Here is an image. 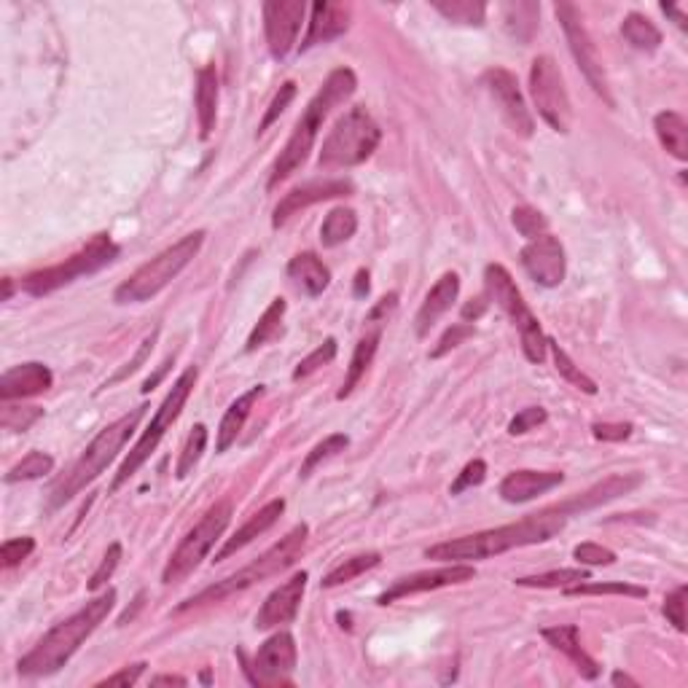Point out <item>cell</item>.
<instances>
[{"instance_id":"1","label":"cell","mask_w":688,"mask_h":688,"mask_svg":"<svg viewBox=\"0 0 688 688\" xmlns=\"http://www.w3.org/2000/svg\"><path fill=\"white\" fill-rule=\"evenodd\" d=\"M568 519L570 514L562 506L546 508L541 514H530L519 522H511V525L436 543V546L425 549V557L436 559V562H473V559L498 557L503 551L551 541L554 535L565 530Z\"/></svg>"},{"instance_id":"2","label":"cell","mask_w":688,"mask_h":688,"mask_svg":"<svg viewBox=\"0 0 688 688\" xmlns=\"http://www.w3.org/2000/svg\"><path fill=\"white\" fill-rule=\"evenodd\" d=\"M116 605V589H108L95 600H89L78 613L70 619L60 621L52 627L38 643L19 659L17 670L22 678H46L60 672L65 664L76 656L81 645L95 635V629L108 619V613Z\"/></svg>"},{"instance_id":"3","label":"cell","mask_w":688,"mask_h":688,"mask_svg":"<svg viewBox=\"0 0 688 688\" xmlns=\"http://www.w3.org/2000/svg\"><path fill=\"white\" fill-rule=\"evenodd\" d=\"M355 86H358V78L350 68H336L328 73L326 84L320 86L318 95L312 97L310 105L304 108L296 127H293L291 138H288L285 148L272 164L267 183L269 189H277L280 183L291 178L293 172H299L304 167V162L310 159L312 148H315V140H318L326 116L334 111L336 105L347 103L355 95Z\"/></svg>"},{"instance_id":"4","label":"cell","mask_w":688,"mask_h":688,"mask_svg":"<svg viewBox=\"0 0 688 688\" xmlns=\"http://www.w3.org/2000/svg\"><path fill=\"white\" fill-rule=\"evenodd\" d=\"M148 406H135L132 412H127L124 417H119L111 425H105L95 439L89 441V447L81 452L76 463L70 465V471L62 476L60 482L52 487V495H49V508L65 506L68 500H73L78 492H84L89 484L100 479L105 473V468L119 457V452L124 449V444L129 441V436L138 430L140 420L146 417Z\"/></svg>"},{"instance_id":"5","label":"cell","mask_w":688,"mask_h":688,"mask_svg":"<svg viewBox=\"0 0 688 688\" xmlns=\"http://www.w3.org/2000/svg\"><path fill=\"white\" fill-rule=\"evenodd\" d=\"M307 538H310V527L301 522V525L293 527L285 538H280L272 549H267L261 557L253 559L250 565H245V568L232 573V576H226L224 581L207 586V589H202L199 594H194V597H189L186 602H181V605L175 608V613L202 608V605H213V602H224L229 600V597H234V594L248 592L250 586L261 584V581H267V578L280 576V573H285L291 565H296V559L304 554V549H307Z\"/></svg>"},{"instance_id":"6","label":"cell","mask_w":688,"mask_h":688,"mask_svg":"<svg viewBox=\"0 0 688 688\" xmlns=\"http://www.w3.org/2000/svg\"><path fill=\"white\" fill-rule=\"evenodd\" d=\"M202 245H205V232L199 229V232L181 237L170 248H164L159 256L135 269V275H129V280L116 288L113 293L116 304H143V301L154 299L156 293H162L199 256Z\"/></svg>"},{"instance_id":"7","label":"cell","mask_w":688,"mask_h":688,"mask_svg":"<svg viewBox=\"0 0 688 688\" xmlns=\"http://www.w3.org/2000/svg\"><path fill=\"white\" fill-rule=\"evenodd\" d=\"M382 140V129L363 105H355L342 113L331 132L323 140L318 164L320 170H342V167H358L377 151Z\"/></svg>"},{"instance_id":"8","label":"cell","mask_w":688,"mask_h":688,"mask_svg":"<svg viewBox=\"0 0 688 688\" xmlns=\"http://www.w3.org/2000/svg\"><path fill=\"white\" fill-rule=\"evenodd\" d=\"M234 506L232 500L224 498L207 508L197 525L191 527L189 533L183 535V541L178 543V549L172 551L167 565L162 570V584H183L194 570L202 565V559H207L210 549L221 541V535L226 533V527L232 522Z\"/></svg>"},{"instance_id":"9","label":"cell","mask_w":688,"mask_h":688,"mask_svg":"<svg viewBox=\"0 0 688 688\" xmlns=\"http://www.w3.org/2000/svg\"><path fill=\"white\" fill-rule=\"evenodd\" d=\"M197 377H199V371L191 366V369L183 371L181 377L172 382L170 393L164 396L162 406L156 409L154 420L148 422L146 433L140 436L135 447L129 449L127 460L121 463L119 473L113 476L111 492H116L119 487H124V484H127L129 479H132V476L140 471V465L146 463L148 457L154 455L156 447H159L164 436H167V430H170L172 425H175V420L181 417L183 406H186V401H189V396H191V390H194V385H197Z\"/></svg>"},{"instance_id":"10","label":"cell","mask_w":688,"mask_h":688,"mask_svg":"<svg viewBox=\"0 0 688 688\" xmlns=\"http://www.w3.org/2000/svg\"><path fill=\"white\" fill-rule=\"evenodd\" d=\"M484 285H487V296L498 304L500 310L506 312L508 320H511L516 331H519V339H522V350H525L527 361H546L549 342H546V336H543L541 320L535 318L533 310L527 307V301L522 299V293L516 288L511 272H508L506 267H500V264H490V267L484 269Z\"/></svg>"},{"instance_id":"11","label":"cell","mask_w":688,"mask_h":688,"mask_svg":"<svg viewBox=\"0 0 688 688\" xmlns=\"http://www.w3.org/2000/svg\"><path fill=\"white\" fill-rule=\"evenodd\" d=\"M116 256H119V245L108 234H95L84 248L65 258L62 264L30 272L22 280V291L30 293V296H49V293L60 291L65 285L76 283L78 277L95 275L103 267H108L111 261H116Z\"/></svg>"},{"instance_id":"12","label":"cell","mask_w":688,"mask_h":688,"mask_svg":"<svg viewBox=\"0 0 688 688\" xmlns=\"http://www.w3.org/2000/svg\"><path fill=\"white\" fill-rule=\"evenodd\" d=\"M530 97H533L541 119L554 132L568 135L570 127H573V103H570L562 70L549 54L535 57L533 65H530Z\"/></svg>"},{"instance_id":"13","label":"cell","mask_w":688,"mask_h":688,"mask_svg":"<svg viewBox=\"0 0 688 688\" xmlns=\"http://www.w3.org/2000/svg\"><path fill=\"white\" fill-rule=\"evenodd\" d=\"M554 11H557L559 25H562L565 38H568L570 54H573V60H576L581 73L586 76L589 86H592L594 92H597L605 103L611 105V108H616V100H613L611 95V84H608V73H605L602 57L600 52H597V43L592 41V35L586 30L581 11H578L573 3H557Z\"/></svg>"},{"instance_id":"14","label":"cell","mask_w":688,"mask_h":688,"mask_svg":"<svg viewBox=\"0 0 688 688\" xmlns=\"http://www.w3.org/2000/svg\"><path fill=\"white\" fill-rule=\"evenodd\" d=\"M299 662V648L291 632H277L258 648L253 664L245 667L256 686H291L293 670Z\"/></svg>"},{"instance_id":"15","label":"cell","mask_w":688,"mask_h":688,"mask_svg":"<svg viewBox=\"0 0 688 688\" xmlns=\"http://www.w3.org/2000/svg\"><path fill=\"white\" fill-rule=\"evenodd\" d=\"M484 86L498 105L500 116L508 124V129L519 138H533L535 119L525 103V95L519 89V81L511 70L492 68L484 73Z\"/></svg>"},{"instance_id":"16","label":"cell","mask_w":688,"mask_h":688,"mask_svg":"<svg viewBox=\"0 0 688 688\" xmlns=\"http://www.w3.org/2000/svg\"><path fill=\"white\" fill-rule=\"evenodd\" d=\"M398 307V293H390L385 299H379V304L369 312V320H366V334L358 339L353 350V358H350V366H347V377L342 382V390L336 393V398L342 401L353 393L358 382L363 379V374L369 371V366L374 363V355L379 350V342H382V328H385L390 312Z\"/></svg>"},{"instance_id":"17","label":"cell","mask_w":688,"mask_h":688,"mask_svg":"<svg viewBox=\"0 0 688 688\" xmlns=\"http://www.w3.org/2000/svg\"><path fill=\"white\" fill-rule=\"evenodd\" d=\"M261 11H264V33H267L269 52L275 60H285L299 41L307 3H301V0H267Z\"/></svg>"},{"instance_id":"18","label":"cell","mask_w":688,"mask_h":688,"mask_svg":"<svg viewBox=\"0 0 688 688\" xmlns=\"http://www.w3.org/2000/svg\"><path fill=\"white\" fill-rule=\"evenodd\" d=\"M519 258H522V267L530 275V280H535L543 288H557V285L565 283L568 258H565V248L557 237H551V234L535 237L522 248Z\"/></svg>"},{"instance_id":"19","label":"cell","mask_w":688,"mask_h":688,"mask_svg":"<svg viewBox=\"0 0 688 688\" xmlns=\"http://www.w3.org/2000/svg\"><path fill=\"white\" fill-rule=\"evenodd\" d=\"M476 576V568H471L468 562H449L447 568L439 570H422V573H414V576L398 578L396 584L390 586L387 592H382L377 597L379 605H390V602L404 600V597H412V594L433 592V589H444V586L465 584V581H473Z\"/></svg>"},{"instance_id":"20","label":"cell","mask_w":688,"mask_h":688,"mask_svg":"<svg viewBox=\"0 0 688 688\" xmlns=\"http://www.w3.org/2000/svg\"><path fill=\"white\" fill-rule=\"evenodd\" d=\"M350 194H353V183L344 181V178H326V181L301 183V186L291 189L280 202H277L275 215H272V226L280 229V226L291 221L293 215H299L301 210L318 205V202H328V199L350 197Z\"/></svg>"},{"instance_id":"21","label":"cell","mask_w":688,"mask_h":688,"mask_svg":"<svg viewBox=\"0 0 688 688\" xmlns=\"http://www.w3.org/2000/svg\"><path fill=\"white\" fill-rule=\"evenodd\" d=\"M307 581H310V576L301 570V573H293L285 584L277 586L275 592L269 594L267 600H264V605L258 608L256 621H253L256 629L267 632V629L291 624V621L296 619V613H299V605H301V600H304V592H307Z\"/></svg>"},{"instance_id":"22","label":"cell","mask_w":688,"mask_h":688,"mask_svg":"<svg viewBox=\"0 0 688 688\" xmlns=\"http://www.w3.org/2000/svg\"><path fill=\"white\" fill-rule=\"evenodd\" d=\"M54 385V374L49 366L43 363H19L14 369L3 371L0 377V401H22V398H33L46 393Z\"/></svg>"},{"instance_id":"23","label":"cell","mask_w":688,"mask_h":688,"mask_svg":"<svg viewBox=\"0 0 688 688\" xmlns=\"http://www.w3.org/2000/svg\"><path fill=\"white\" fill-rule=\"evenodd\" d=\"M350 19H353V9L347 3H315L312 6L310 30L301 41V52H310L312 46L318 43H328L344 35L350 30Z\"/></svg>"},{"instance_id":"24","label":"cell","mask_w":688,"mask_h":688,"mask_svg":"<svg viewBox=\"0 0 688 688\" xmlns=\"http://www.w3.org/2000/svg\"><path fill=\"white\" fill-rule=\"evenodd\" d=\"M460 296V277L455 272H447L436 280V285L430 288L428 296L422 299L420 310H417V318H414V331L417 336H428V331L436 323L444 312L452 310V304Z\"/></svg>"},{"instance_id":"25","label":"cell","mask_w":688,"mask_h":688,"mask_svg":"<svg viewBox=\"0 0 688 688\" xmlns=\"http://www.w3.org/2000/svg\"><path fill=\"white\" fill-rule=\"evenodd\" d=\"M565 482V473L559 471H514L500 482V498L506 503H527L543 492L554 490Z\"/></svg>"},{"instance_id":"26","label":"cell","mask_w":688,"mask_h":688,"mask_svg":"<svg viewBox=\"0 0 688 688\" xmlns=\"http://www.w3.org/2000/svg\"><path fill=\"white\" fill-rule=\"evenodd\" d=\"M285 511V500L277 498V500H269L267 506L258 508L256 514L250 516L248 522L237 530V533L232 535V538H226L224 546L215 551V559L213 562H224V559H229L232 554H237V551H242L248 543H253L258 538V535H264L269 530V527H275V522L283 516Z\"/></svg>"},{"instance_id":"27","label":"cell","mask_w":688,"mask_h":688,"mask_svg":"<svg viewBox=\"0 0 688 688\" xmlns=\"http://www.w3.org/2000/svg\"><path fill=\"white\" fill-rule=\"evenodd\" d=\"M264 390H267L264 385L250 387L248 393H242V396H237L232 404H229L226 414L221 417V425H218V441H215V452H229V447H232V444H237L242 428H245V422H248L250 412H253V406H256L258 398L264 396Z\"/></svg>"},{"instance_id":"28","label":"cell","mask_w":688,"mask_h":688,"mask_svg":"<svg viewBox=\"0 0 688 688\" xmlns=\"http://www.w3.org/2000/svg\"><path fill=\"white\" fill-rule=\"evenodd\" d=\"M543 637L549 640L551 648H557L559 654H565L570 662L576 664V670L581 672V678L594 680L600 675V662L592 659L581 648V635H578L576 624H565V627H551L543 629Z\"/></svg>"},{"instance_id":"29","label":"cell","mask_w":688,"mask_h":688,"mask_svg":"<svg viewBox=\"0 0 688 688\" xmlns=\"http://www.w3.org/2000/svg\"><path fill=\"white\" fill-rule=\"evenodd\" d=\"M218 70L215 65H205L197 73V92H194V103H197V121H199V138L207 140L213 135L215 121H218Z\"/></svg>"},{"instance_id":"30","label":"cell","mask_w":688,"mask_h":688,"mask_svg":"<svg viewBox=\"0 0 688 688\" xmlns=\"http://www.w3.org/2000/svg\"><path fill=\"white\" fill-rule=\"evenodd\" d=\"M288 277L301 293L310 299H318L320 293L331 285V272L315 253H299L288 261Z\"/></svg>"},{"instance_id":"31","label":"cell","mask_w":688,"mask_h":688,"mask_svg":"<svg viewBox=\"0 0 688 688\" xmlns=\"http://www.w3.org/2000/svg\"><path fill=\"white\" fill-rule=\"evenodd\" d=\"M637 484H640V476H608L605 482L594 484L592 490H586L581 498L562 503V508H565L568 514L589 511V508H597L602 506V503H611V500H616L619 495H627L629 490H635Z\"/></svg>"},{"instance_id":"32","label":"cell","mask_w":688,"mask_h":688,"mask_svg":"<svg viewBox=\"0 0 688 688\" xmlns=\"http://www.w3.org/2000/svg\"><path fill=\"white\" fill-rule=\"evenodd\" d=\"M654 129L659 143L678 162H688V121L675 111H664L654 119Z\"/></svg>"},{"instance_id":"33","label":"cell","mask_w":688,"mask_h":688,"mask_svg":"<svg viewBox=\"0 0 688 688\" xmlns=\"http://www.w3.org/2000/svg\"><path fill=\"white\" fill-rule=\"evenodd\" d=\"M621 35L637 52L654 54L662 46V30L651 19H645L643 14H627L621 22Z\"/></svg>"},{"instance_id":"34","label":"cell","mask_w":688,"mask_h":688,"mask_svg":"<svg viewBox=\"0 0 688 688\" xmlns=\"http://www.w3.org/2000/svg\"><path fill=\"white\" fill-rule=\"evenodd\" d=\"M285 299H272V304H269L267 310H264V315L258 318V323L253 326V331H250L248 342H245V350L248 353H256L258 347H264V344H269L272 339H277V336L283 334V318H285Z\"/></svg>"},{"instance_id":"35","label":"cell","mask_w":688,"mask_h":688,"mask_svg":"<svg viewBox=\"0 0 688 688\" xmlns=\"http://www.w3.org/2000/svg\"><path fill=\"white\" fill-rule=\"evenodd\" d=\"M358 232V215L350 207H334L326 215V221L320 226V245L323 248H336L347 242L353 234Z\"/></svg>"},{"instance_id":"36","label":"cell","mask_w":688,"mask_h":688,"mask_svg":"<svg viewBox=\"0 0 688 688\" xmlns=\"http://www.w3.org/2000/svg\"><path fill=\"white\" fill-rule=\"evenodd\" d=\"M379 562H382V554H377V551L355 554V557L344 559L342 565H336V568L320 581V586H323V589H334V586L350 584V581H355V578L363 576V573L379 568Z\"/></svg>"},{"instance_id":"37","label":"cell","mask_w":688,"mask_h":688,"mask_svg":"<svg viewBox=\"0 0 688 688\" xmlns=\"http://www.w3.org/2000/svg\"><path fill=\"white\" fill-rule=\"evenodd\" d=\"M433 9L457 25L482 27L484 17H487V3H482V0H433Z\"/></svg>"},{"instance_id":"38","label":"cell","mask_w":688,"mask_h":688,"mask_svg":"<svg viewBox=\"0 0 688 688\" xmlns=\"http://www.w3.org/2000/svg\"><path fill=\"white\" fill-rule=\"evenodd\" d=\"M538 11L541 9L535 3H508L503 9L508 33L519 38V41H530L535 30H538Z\"/></svg>"},{"instance_id":"39","label":"cell","mask_w":688,"mask_h":688,"mask_svg":"<svg viewBox=\"0 0 688 688\" xmlns=\"http://www.w3.org/2000/svg\"><path fill=\"white\" fill-rule=\"evenodd\" d=\"M589 581V570L584 568H562L551 573H538V576L516 578V586H530V589H568L573 584Z\"/></svg>"},{"instance_id":"40","label":"cell","mask_w":688,"mask_h":688,"mask_svg":"<svg viewBox=\"0 0 688 688\" xmlns=\"http://www.w3.org/2000/svg\"><path fill=\"white\" fill-rule=\"evenodd\" d=\"M54 471V457L46 452H30L19 460L9 473H6V484L17 482H33V479H43L46 473Z\"/></svg>"},{"instance_id":"41","label":"cell","mask_w":688,"mask_h":688,"mask_svg":"<svg viewBox=\"0 0 688 688\" xmlns=\"http://www.w3.org/2000/svg\"><path fill=\"white\" fill-rule=\"evenodd\" d=\"M549 342V350H551V355H554V366H557V371L562 374V377L568 379L570 385H576L578 390H584L586 396H594L597 393V382H594L592 377H586L584 371L578 369L576 363L570 361V355L559 347L554 339H546Z\"/></svg>"},{"instance_id":"42","label":"cell","mask_w":688,"mask_h":688,"mask_svg":"<svg viewBox=\"0 0 688 688\" xmlns=\"http://www.w3.org/2000/svg\"><path fill=\"white\" fill-rule=\"evenodd\" d=\"M350 447V439L344 436V433H334V436H328V439H323L320 444H315L312 447V452H307V457H304V463H301V471L299 476L301 479H307L315 468H318L320 463H326V460H331V457H336L339 452H344V449Z\"/></svg>"},{"instance_id":"43","label":"cell","mask_w":688,"mask_h":688,"mask_svg":"<svg viewBox=\"0 0 688 688\" xmlns=\"http://www.w3.org/2000/svg\"><path fill=\"white\" fill-rule=\"evenodd\" d=\"M205 449H207V428L199 422V425L191 428L189 439H186V447H183V452H181V460H178L175 476H178V479H186V476L197 468V463L202 460V455H205Z\"/></svg>"},{"instance_id":"44","label":"cell","mask_w":688,"mask_h":688,"mask_svg":"<svg viewBox=\"0 0 688 688\" xmlns=\"http://www.w3.org/2000/svg\"><path fill=\"white\" fill-rule=\"evenodd\" d=\"M562 592L568 594V597H581V594H619V597H637V600H643V597H648V589L645 586H637V584H624V581H611V584H586V581H581V584H573L568 586V589H562Z\"/></svg>"},{"instance_id":"45","label":"cell","mask_w":688,"mask_h":688,"mask_svg":"<svg viewBox=\"0 0 688 688\" xmlns=\"http://www.w3.org/2000/svg\"><path fill=\"white\" fill-rule=\"evenodd\" d=\"M511 221H514L516 232L522 234V237H527V240H535V237H541V234H546V229H549V221L543 218L541 210H535V207H514V213H511Z\"/></svg>"},{"instance_id":"46","label":"cell","mask_w":688,"mask_h":688,"mask_svg":"<svg viewBox=\"0 0 688 688\" xmlns=\"http://www.w3.org/2000/svg\"><path fill=\"white\" fill-rule=\"evenodd\" d=\"M336 350H339V347H336V339L331 336V339H326V342L320 344V347H315V350H312V353L307 355V358H304L299 366H296V371H293V379L299 382V379L310 377V374H315L318 369L328 366V363L336 358Z\"/></svg>"},{"instance_id":"47","label":"cell","mask_w":688,"mask_h":688,"mask_svg":"<svg viewBox=\"0 0 688 688\" xmlns=\"http://www.w3.org/2000/svg\"><path fill=\"white\" fill-rule=\"evenodd\" d=\"M43 409H38V406H11V404H3V414H0V425L6 430H22L25 433L30 425H33L35 420H41Z\"/></svg>"},{"instance_id":"48","label":"cell","mask_w":688,"mask_h":688,"mask_svg":"<svg viewBox=\"0 0 688 688\" xmlns=\"http://www.w3.org/2000/svg\"><path fill=\"white\" fill-rule=\"evenodd\" d=\"M293 97H296V84L293 81H285L280 89H277V95L272 97V103H269L267 113H264V119H261V124H258V135H264L272 124H275L280 116L285 113V108L293 103Z\"/></svg>"},{"instance_id":"49","label":"cell","mask_w":688,"mask_h":688,"mask_svg":"<svg viewBox=\"0 0 688 688\" xmlns=\"http://www.w3.org/2000/svg\"><path fill=\"white\" fill-rule=\"evenodd\" d=\"M121 554H124V549H121V543L116 541V543H111L108 546V551H105V557H103V562H100V568L92 573V578H89V592H100L108 581H111V576L116 573V568H119V562H121Z\"/></svg>"},{"instance_id":"50","label":"cell","mask_w":688,"mask_h":688,"mask_svg":"<svg viewBox=\"0 0 688 688\" xmlns=\"http://www.w3.org/2000/svg\"><path fill=\"white\" fill-rule=\"evenodd\" d=\"M33 551H35V541L30 538V535L9 538V541L0 546V562H3V568L11 570V568H17V565H22V562H25Z\"/></svg>"},{"instance_id":"51","label":"cell","mask_w":688,"mask_h":688,"mask_svg":"<svg viewBox=\"0 0 688 688\" xmlns=\"http://www.w3.org/2000/svg\"><path fill=\"white\" fill-rule=\"evenodd\" d=\"M473 334H476V328H473L471 323H455V326L444 331V336L439 339V344L430 350V358H444L449 350L460 347V344H463L465 339H471Z\"/></svg>"},{"instance_id":"52","label":"cell","mask_w":688,"mask_h":688,"mask_svg":"<svg viewBox=\"0 0 688 688\" xmlns=\"http://www.w3.org/2000/svg\"><path fill=\"white\" fill-rule=\"evenodd\" d=\"M487 479V463L484 460H471L463 471L457 473L455 484L449 487V495H463L465 490H473Z\"/></svg>"},{"instance_id":"53","label":"cell","mask_w":688,"mask_h":688,"mask_svg":"<svg viewBox=\"0 0 688 688\" xmlns=\"http://www.w3.org/2000/svg\"><path fill=\"white\" fill-rule=\"evenodd\" d=\"M686 594H688L686 586H678L675 592L664 597V605H662V613L667 616V621H670L672 627L678 629V632H686Z\"/></svg>"},{"instance_id":"54","label":"cell","mask_w":688,"mask_h":688,"mask_svg":"<svg viewBox=\"0 0 688 688\" xmlns=\"http://www.w3.org/2000/svg\"><path fill=\"white\" fill-rule=\"evenodd\" d=\"M546 420H549L546 409H541V406H527V409H522V412L516 414L514 420L508 422V433H511V436H522V433H530V430H535Z\"/></svg>"},{"instance_id":"55","label":"cell","mask_w":688,"mask_h":688,"mask_svg":"<svg viewBox=\"0 0 688 688\" xmlns=\"http://www.w3.org/2000/svg\"><path fill=\"white\" fill-rule=\"evenodd\" d=\"M573 559L578 565H613L616 554L611 549H605L600 543H578L573 549Z\"/></svg>"},{"instance_id":"56","label":"cell","mask_w":688,"mask_h":688,"mask_svg":"<svg viewBox=\"0 0 688 688\" xmlns=\"http://www.w3.org/2000/svg\"><path fill=\"white\" fill-rule=\"evenodd\" d=\"M629 422H594L592 433L597 441H627L632 436Z\"/></svg>"},{"instance_id":"57","label":"cell","mask_w":688,"mask_h":688,"mask_svg":"<svg viewBox=\"0 0 688 688\" xmlns=\"http://www.w3.org/2000/svg\"><path fill=\"white\" fill-rule=\"evenodd\" d=\"M148 664L146 662H138V664H127V667H121L119 672H113V675H108V678H103L100 683H97V688L103 686H135L140 680V675L146 672Z\"/></svg>"},{"instance_id":"58","label":"cell","mask_w":688,"mask_h":688,"mask_svg":"<svg viewBox=\"0 0 688 688\" xmlns=\"http://www.w3.org/2000/svg\"><path fill=\"white\" fill-rule=\"evenodd\" d=\"M156 336H159V331H154V334L148 336L146 342L140 344V350H138V353H135V358H132V361H129L127 366H124V369H121L119 374H116V377L111 379V382H105V387H108V385H113V382H121V379L127 377V374H135V371L140 369V363H146V358H148V355H151V350H154Z\"/></svg>"},{"instance_id":"59","label":"cell","mask_w":688,"mask_h":688,"mask_svg":"<svg viewBox=\"0 0 688 688\" xmlns=\"http://www.w3.org/2000/svg\"><path fill=\"white\" fill-rule=\"evenodd\" d=\"M484 310H487V299H471L468 304L463 307V320L468 323V320H479L484 315Z\"/></svg>"},{"instance_id":"60","label":"cell","mask_w":688,"mask_h":688,"mask_svg":"<svg viewBox=\"0 0 688 688\" xmlns=\"http://www.w3.org/2000/svg\"><path fill=\"white\" fill-rule=\"evenodd\" d=\"M369 288V272L361 269V272L355 275V299H366V296H369Z\"/></svg>"},{"instance_id":"61","label":"cell","mask_w":688,"mask_h":688,"mask_svg":"<svg viewBox=\"0 0 688 688\" xmlns=\"http://www.w3.org/2000/svg\"><path fill=\"white\" fill-rule=\"evenodd\" d=\"M189 680L181 678V675H156L151 678V686H186Z\"/></svg>"},{"instance_id":"62","label":"cell","mask_w":688,"mask_h":688,"mask_svg":"<svg viewBox=\"0 0 688 688\" xmlns=\"http://www.w3.org/2000/svg\"><path fill=\"white\" fill-rule=\"evenodd\" d=\"M662 11H664V14H670V17L675 19V22H678V27H686L688 25V17H686V14H683V11L678 9V6H675V3H662Z\"/></svg>"},{"instance_id":"63","label":"cell","mask_w":688,"mask_h":688,"mask_svg":"<svg viewBox=\"0 0 688 688\" xmlns=\"http://www.w3.org/2000/svg\"><path fill=\"white\" fill-rule=\"evenodd\" d=\"M613 683H616V686H637V680H632L629 675H624V672H613Z\"/></svg>"},{"instance_id":"64","label":"cell","mask_w":688,"mask_h":688,"mask_svg":"<svg viewBox=\"0 0 688 688\" xmlns=\"http://www.w3.org/2000/svg\"><path fill=\"white\" fill-rule=\"evenodd\" d=\"M11 291H14V285H11V277H6L3 280V301L11 299Z\"/></svg>"}]
</instances>
